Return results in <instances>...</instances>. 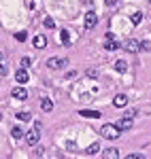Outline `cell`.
Returning <instances> with one entry per match:
<instances>
[{
	"label": "cell",
	"instance_id": "cell-8",
	"mask_svg": "<svg viewBox=\"0 0 151 159\" xmlns=\"http://www.w3.org/2000/svg\"><path fill=\"white\" fill-rule=\"evenodd\" d=\"M96 24H98V17H96V13H87V15H85V28H87V30H92V28H94Z\"/></svg>",
	"mask_w": 151,
	"mask_h": 159
},
{
	"label": "cell",
	"instance_id": "cell-20",
	"mask_svg": "<svg viewBox=\"0 0 151 159\" xmlns=\"http://www.w3.org/2000/svg\"><path fill=\"white\" fill-rule=\"evenodd\" d=\"M17 119H19V121H30L32 117H30V112H24V110H21V112H17Z\"/></svg>",
	"mask_w": 151,
	"mask_h": 159
},
{
	"label": "cell",
	"instance_id": "cell-14",
	"mask_svg": "<svg viewBox=\"0 0 151 159\" xmlns=\"http://www.w3.org/2000/svg\"><path fill=\"white\" fill-rule=\"evenodd\" d=\"M79 115H81V117H87V119H98V117H100L98 110H81Z\"/></svg>",
	"mask_w": 151,
	"mask_h": 159
},
{
	"label": "cell",
	"instance_id": "cell-27",
	"mask_svg": "<svg viewBox=\"0 0 151 159\" xmlns=\"http://www.w3.org/2000/svg\"><path fill=\"white\" fill-rule=\"evenodd\" d=\"M30 66V57H21V68H28Z\"/></svg>",
	"mask_w": 151,
	"mask_h": 159
},
{
	"label": "cell",
	"instance_id": "cell-31",
	"mask_svg": "<svg viewBox=\"0 0 151 159\" xmlns=\"http://www.w3.org/2000/svg\"><path fill=\"white\" fill-rule=\"evenodd\" d=\"M149 2H151V0H149Z\"/></svg>",
	"mask_w": 151,
	"mask_h": 159
},
{
	"label": "cell",
	"instance_id": "cell-21",
	"mask_svg": "<svg viewBox=\"0 0 151 159\" xmlns=\"http://www.w3.org/2000/svg\"><path fill=\"white\" fill-rule=\"evenodd\" d=\"M26 38H28V34H26V32H17V34H15V40H19V43H24Z\"/></svg>",
	"mask_w": 151,
	"mask_h": 159
},
{
	"label": "cell",
	"instance_id": "cell-23",
	"mask_svg": "<svg viewBox=\"0 0 151 159\" xmlns=\"http://www.w3.org/2000/svg\"><path fill=\"white\" fill-rule=\"evenodd\" d=\"M0 74H2V76H7V74H9V66H4L2 61H0Z\"/></svg>",
	"mask_w": 151,
	"mask_h": 159
},
{
	"label": "cell",
	"instance_id": "cell-13",
	"mask_svg": "<svg viewBox=\"0 0 151 159\" xmlns=\"http://www.w3.org/2000/svg\"><path fill=\"white\" fill-rule=\"evenodd\" d=\"M40 108L45 110V112H51V110H53V102H51L49 98H43L40 100Z\"/></svg>",
	"mask_w": 151,
	"mask_h": 159
},
{
	"label": "cell",
	"instance_id": "cell-6",
	"mask_svg": "<svg viewBox=\"0 0 151 159\" xmlns=\"http://www.w3.org/2000/svg\"><path fill=\"white\" fill-rule=\"evenodd\" d=\"M124 49H126V51H130V53H136V51L140 49V43H139V40H134V38H130V40H126Z\"/></svg>",
	"mask_w": 151,
	"mask_h": 159
},
{
	"label": "cell",
	"instance_id": "cell-1",
	"mask_svg": "<svg viewBox=\"0 0 151 159\" xmlns=\"http://www.w3.org/2000/svg\"><path fill=\"white\" fill-rule=\"evenodd\" d=\"M100 134L104 136V138H109V140H117V138L121 136V129H119L117 125L106 123V125H102V127H100Z\"/></svg>",
	"mask_w": 151,
	"mask_h": 159
},
{
	"label": "cell",
	"instance_id": "cell-29",
	"mask_svg": "<svg viewBox=\"0 0 151 159\" xmlns=\"http://www.w3.org/2000/svg\"><path fill=\"white\" fill-rule=\"evenodd\" d=\"M0 121H2V112H0Z\"/></svg>",
	"mask_w": 151,
	"mask_h": 159
},
{
	"label": "cell",
	"instance_id": "cell-22",
	"mask_svg": "<svg viewBox=\"0 0 151 159\" xmlns=\"http://www.w3.org/2000/svg\"><path fill=\"white\" fill-rule=\"evenodd\" d=\"M126 159H147V157L140 155V153H132V155H126Z\"/></svg>",
	"mask_w": 151,
	"mask_h": 159
},
{
	"label": "cell",
	"instance_id": "cell-25",
	"mask_svg": "<svg viewBox=\"0 0 151 159\" xmlns=\"http://www.w3.org/2000/svg\"><path fill=\"white\" fill-rule=\"evenodd\" d=\"M45 28H55V21H53L51 17H47V19H45Z\"/></svg>",
	"mask_w": 151,
	"mask_h": 159
},
{
	"label": "cell",
	"instance_id": "cell-16",
	"mask_svg": "<svg viewBox=\"0 0 151 159\" xmlns=\"http://www.w3.org/2000/svg\"><path fill=\"white\" fill-rule=\"evenodd\" d=\"M60 38H62V45H64V47H68V45H70V34H68V30H62V32H60Z\"/></svg>",
	"mask_w": 151,
	"mask_h": 159
},
{
	"label": "cell",
	"instance_id": "cell-12",
	"mask_svg": "<svg viewBox=\"0 0 151 159\" xmlns=\"http://www.w3.org/2000/svg\"><path fill=\"white\" fill-rule=\"evenodd\" d=\"M106 49L109 51H115V49H119V45H117V43H115V38H113V34H111V32H109V34H106Z\"/></svg>",
	"mask_w": 151,
	"mask_h": 159
},
{
	"label": "cell",
	"instance_id": "cell-15",
	"mask_svg": "<svg viewBox=\"0 0 151 159\" xmlns=\"http://www.w3.org/2000/svg\"><path fill=\"white\" fill-rule=\"evenodd\" d=\"M115 70H117V72H126L128 70V61L126 60H117L115 61Z\"/></svg>",
	"mask_w": 151,
	"mask_h": 159
},
{
	"label": "cell",
	"instance_id": "cell-4",
	"mask_svg": "<svg viewBox=\"0 0 151 159\" xmlns=\"http://www.w3.org/2000/svg\"><path fill=\"white\" fill-rule=\"evenodd\" d=\"M15 81H17L19 85H24V83L30 81V76H28V72H26V68H19V70L15 72Z\"/></svg>",
	"mask_w": 151,
	"mask_h": 159
},
{
	"label": "cell",
	"instance_id": "cell-10",
	"mask_svg": "<svg viewBox=\"0 0 151 159\" xmlns=\"http://www.w3.org/2000/svg\"><path fill=\"white\" fill-rule=\"evenodd\" d=\"M113 104L117 106V108H124V106L128 104V98L124 96V93H117V96H115V100H113Z\"/></svg>",
	"mask_w": 151,
	"mask_h": 159
},
{
	"label": "cell",
	"instance_id": "cell-24",
	"mask_svg": "<svg viewBox=\"0 0 151 159\" xmlns=\"http://www.w3.org/2000/svg\"><path fill=\"white\" fill-rule=\"evenodd\" d=\"M140 49H145V51H151V43H149V40H143V43H140Z\"/></svg>",
	"mask_w": 151,
	"mask_h": 159
},
{
	"label": "cell",
	"instance_id": "cell-5",
	"mask_svg": "<svg viewBox=\"0 0 151 159\" xmlns=\"http://www.w3.org/2000/svg\"><path fill=\"white\" fill-rule=\"evenodd\" d=\"M11 96H13L15 100H28V91H26L24 87H13Z\"/></svg>",
	"mask_w": 151,
	"mask_h": 159
},
{
	"label": "cell",
	"instance_id": "cell-2",
	"mask_svg": "<svg viewBox=\"0 0 151 159\" xmlns=\"http://www.w3.org/2000/svg\"><path fill=\"white\" fill-rule=\"evenodd\" d=\"M68 64V60L66 57H49L47 60V66H49L51 70H60V68H64Z\"/></svg>",
	"mask_w": 151,
	"mask_h": 159
},
{
	"label": "cell",
	"instance_id": "cell-3",
	"mask_svg": "<svg viewBox=\"0 0 151 159\" xmlns=\"http://www.w3.org/2000/svg\"><path fill=\"white\" fill-rule=\"evenodd\" d=\"M26 142H28L30 147H36V144H38V129H30V132H26Z\"/></svg>",
	"mask_w": 151,
	"mask_h": 159
},
{
	"label": "cell",
	"instance_id": "cell-30",
	"mask_svg": "<svg viewBox=\"0 0 151 159\" xmlns=\"http://www.w3.org/2000/svg\"><path fill=\"white\" fill-rule=\"evenodd\" d=\"M0 60H2V55H0Z\"/></svg>",
	"mask_w": 151,
	"mask_h": 159
},
{
	"label": "cell",
	"instance_id": "cell-17",
	"mask_svg": "<svg viewBox=\"0 0 151 159\" xmlns=\"http://www.w3.org/2000/svg\"><path fill=\"white\" fill-rule=\"evenodd\" d=\"M85 151H87V155H96V153L100 151V144H98V142H92V144H89Z\"/></svg>",
	"mask_w": 151,
	"mask_h": 159
},
{
	"label": "cell",
	"instance_id": "cell-11",
	"mask_svg": "<svg viewBox=\"0 0 151 159\" xmlns=\"http://www.w3.org/2000/svg\"><path fill=\"white\" fill-rule=\"evenodd\" d=\"M117 127H119L121 132H126V129H130V127H132V119H130V117H124V119H119V123H117Z\"/></svg>",
	"mask_w": 151,
	"mask_h": 159
},
{
	"label": "cell",
	"instance_id": "cell-7",
	"mask_svg": "<svg viewBox=\"0 0 151 159\" xmlns=\"http://www.w3.org/2000/svg\"><path fill=\"white\" fill-rule=\"evenodd\" d=\"M32 45H34L36 49H45V47H47V38L43 36V34H38V36L32 38Z\"/></svg>",
	"mask_w": 151,
	"mask_h": 159
},
{
	"label": "cell",
	"instance_id": "cell-9",
	"mask_svg": "<svg viewBox=\"0 0 151 159\" xmlns=\"http://www.w3.org/2000/svg\"><path fill=\"white\" fill-rule=\"evenodd\" d=\"M102 159H119V151L117 148H104L102 151Z\"/></svg>",
	"mask_w": 151,
	"mask_h": 159
},
{
	"label": "cell",
	"instance_id": "cell-26",
	"mask_svg": "<svg viewBox=\"0 0 151 159\" xmlns=\"http://www.w3.org/2000/svg\"><path fill=\"white\" fill-rule=\"evenodd\" d=\"M87 76H89V79H96V76H98V70H92V68H89V70H87Z\"/></svg>",
	"mask_w": 151,
	"mask_h": 159
},
{
	"label": "cell",
	"instance_id": "cell-19",
	"mask_svg": "<svg viewBox=\"0 0 151 159\" xmlns=\"http://www.w3.org/2000/svg\"><path fill=\"white\" fill-rule=\"evenodd\" d=\"M11 136H13V138H24V129L15 125V127H13V129H11Z\"/></svg>",
	"mask_w": 151,
	"mask_h": 159
},
{
	"label": "cell",
	"instance_id": "cell-18",
	"mask_svg": "<svg viewBox=\"0 0 151 159\" xmlns=\"http://www.w3.org/2000/svg\"><path fill=\"white\" fill-rule=\"evenodd\" d=\"M130 21H132L134 25H139L140 21H143V13H139V11H136V13H132V17H130Z\"/></svg>",
	"mask_w": 151,
	"mask_h": 159
},
{
	"label": "cell",
	"instance_id": "cell-28",
	"mask_svg": "<svg viewBox=\"0 0 151 159\" xmlns=\"http://www.w3.org/2000/svg\"><path fill=\"white\" fill-rule=\"evenodd\" d=\"M104 2H106L109 7H113V4H117V0H104Z\"/></svg>",
	"mask_w": 151,
	"mask_h": 159
}]
</instances>
